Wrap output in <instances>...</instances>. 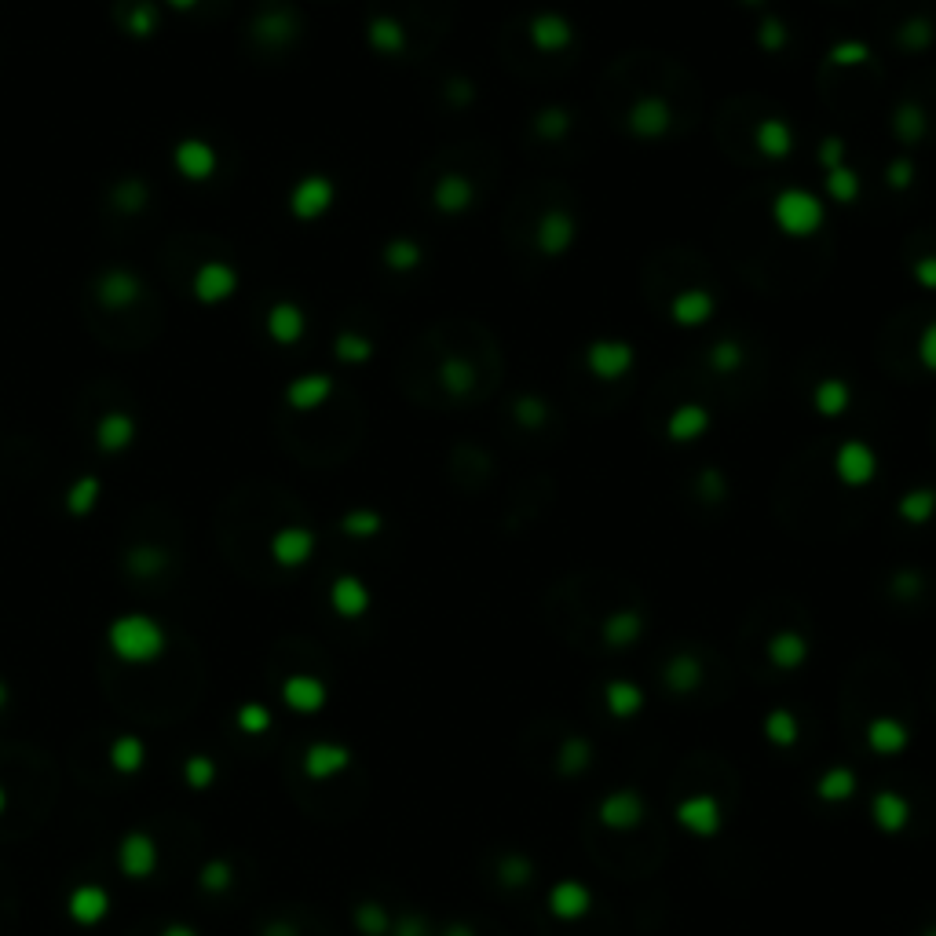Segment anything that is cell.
I'll return each mask as SVG.
<instances>
[{
  "label": "cell",
  "instance_id": "6da1fadb",
  "mask_svg": "<svg viewBox=\"0 0 936 936\" xmlns=\"http://www.w3.org/2000/svg\"><path fill=\"white\" fill-rule=\"evenodd\" d=\"M107 648L114 651V659L128 662V666H147V662H158L161 655H165L169 637H165V629H161L158 618L128 611V615L110 622Z\"/></svg>",
  "mask_w": 936,
  "mask_h": 936
},
{
  "label": "cell",
  "instance_id": "7a4b0ae2",
  "mask_svg": "<svg viewBox=\"0 0 936 936\" xmlns=\"http://www.w3.org/2000/svg\"><path fill=\"white\" fill-rule=\"evenodd\" d=\"M772 216H776V227L783 234H794V238H805V234L819 231L823 227V205L805 191H783L772 202Z\"/></svg>",
  "mask_w": 936,
  "mask_h": 936
},
{
  "label": "cell",
  "instance_id": "3957f363",
  "mask_svg": "<svg viewBox=\"0 0 936 936\" xmlns=\"http://www.w3.org/2000/svg\"><path fill=\"white\" fill-rule=\"evenodd\" d=\"M158 856V841L147 830H128L125 838L117 841V871L132 878V882H143V878L158 871Z\"/></svg>",
  "mask_w": 936,
  "mask_h": 936
},
{
  "label": "cell",
  "instance_id": "277c9868",
  "mask_svg": "<svg viewBox=\"0 0 936 936\" xmlns=\"http://www.w3.org/2000/svg\"><path fill=\"white\" fill-rule=\"evenodd\" d=\"M702 666H699V655H692V651H681V655H673L666 666H662V681H666V692L677 695V699H706V677H702Z\"/></svg>",
  "mask_w": 936,
  "mask_h": 936
},
{
  "label": "cell",
  "instance_id": "5b68a950",
  "mask_svg": "<svg viewBox=\"0 0 936 936\" xmlns=\"http://www.w3.org/2000/svg\"><path fill=\"white\" fill-rule=\"evenodd\" d=\"M300 768H304L308 779L322 783V779H333V776H341V772H348L351 750L341 743H311L308 750H304V757H300Z\"/></svg>",
  "mask_w": 936,
  "mask_h": 936
},
{
  "label": "cell",
  "instance_id": "8992f818",
  "mask_svg": "<svg viewBox=\"0 0 936 936\" xmlns=\"http://www.w3.org/2000/svg\"><path fill=\"white\" fill-rule=\"evenodd\" d=\"M66 915L74 918L77 926H99L110 915V893L103 885H77L70 900H66Z\"/></svg>",
  "mask_w": 936,
  "mask_h": 936
},
{
  "label": "cell",
  "instance_id": "52a82bcc",
  "mask_svg": "<svg viewBox=\"0 0 936 936\" xmlns=\"http://www.w3.org/2000/svg\"><path fill=\"white\" fill-rule=\"evenodd\" d=\"M326 699H330V692H326V684H322L319 677H308V673H293L289 681H282V702H286L289 710H297V713H319L322 706H326Z\"/></svg>",
  "mask_w": 936,
  "mask_h": 936
},
{
  "label": "cell",
  "instance_id": "ba28073f",
  "mask_svg": "<svg viewBox=\"0 0 936 936\" xmlns=\"http://www.w3.org/2000/svg\"><path fill=\"white\" fill-rule=\"evenodd\" d=\"M834 468H838V476L845 479L849 487H863V483H871L878 461H874V450L867 447V443H860V439H849V443L838 450Z\"/></svg>",
  "mask_w": 936,
  "mask_h": 936
},
{
  "label": "cell",
  "instance_id": "9c48e42d",
  "mask_svg": "<svg viewBox=\"0 0 936 936\" xmlns=\"http://www.w3.org/2000/svg\"><path fill=\"white\" fill-rule=\"evenodd\" d=\"M311 553H315V534L304 531V527H282V531L271 538V556H275V564H282V567L308 564Z\"/></svg>",
  "mask_w": 936,
  "mask_h": 936
},
{
  "label": "cell",
  "instance_id": "30bf717a",
  "mask_svg": "<svg viewBox=\"0 0 936 936\" xmlns=\"http://www.w3.org/2000/svg\"><path fill=\"white\" fill-rule=\"evenodd\" d=\"M330 202H333V183L322 180V176H308V180L297 183V191L289 198V209H293V216H300V220H315V216H322L330 209Z\"/></svg>",
  "mask_w": 936,
  "mask_h": 936
},
{
  "label": "cell",
  "instance_id": "8fae6325",
  "mask_svg": "<svg viewBox=\"0 0 936 936\" xmlns=\"http://www.w3.org/2000/svg\"><path fill=\"white\" fill-rule=\"evenodd\" d=\"M629 362H633V351H629V344L622 341H596L589 344V370L596 373V377H622V373L629 370Z\"/></svg>",
  "mask_w": 936,
  "mask_h": 936
},
{
  "label": "cell",
  "instance_id": "7c38bea8",
  "mask_svg": "<svg viewBox=\"0 0 936 936\" xmlns=\"http://www.w3.org/2000/svg\"><path fill=\"white\" fill-rule=\"evenodd\" d=\"M234 289H238V278L227 264H205L194 278V293H198L202 304H220V300L231 297Z\"/></svg>",
  "mask_w": 936,
  "mask_h": 936
},
{
  "label": "cell",
  "instance_id": "4fadbf2b",
  "mask_svg": "<svg viewBox=\"0 0 936 936\" xmlns=\"http://www.w3.org/2000/svg\"><path fill=\"white\" fill-rule=\"evenodd\" d=\"M176 169L187 176V180H205L216 172V150L202 139H187L176 147Z\"/></svg>",
  "mask_w": 936,
  "mask_h": 936
},
{
  "label": "cell",
  "instance_id": "5bb4252c",
  "mask_svg": "<svg viewBox=\"0 0 936 936\" xmlns=\"http://www.w3.org/2000/svg\"><path fill=\"white\" fill-rule=\"evenodd\" d=\"M110 765L121 776H136L139 768L147 765V743L139 735H117L110 743Z\"/></svg>",
  "mask_w": 936,
  "mask_h": 936
},
{
  "label": "cell",
  "instance_id": "9a60e30c",
  "mask_svg": "<svg viewBox=\"0 0 936 936\" xmlns=\"http://www.w3.org/2000/svg\"><path fill=\"white\" fill-rule=\"evenodd\" d=\"M330 600H333V607H337L344 618H359L362 611L370 607V593H366V585H362L359 578H351V575H344V578H337V582H333Z\"/></svg>",
  "mask_w": 936,
  "mask_h": 936
},
{
  "label": "cell",
  "instance_id": "2e32d148",
  "mask_svg": "<svg viewBox=\"0 0 936 936\" xmlns=\"http://www.w3.org/2000/svg\"><path fill=\"white\" fill-rule=\"evenodd\" d=\"M333 392L330 377H300V381L289 384V406H297V410H311V406L326 403Z\"/></svg>",
  "mask_w": 936,
  "mask_h": 936
},
{
  "label": "cell",
  "instance_id": "e0dca14e",
  "mask_svg": "<svg viewBox=\"0 0 936 936\" xmlns=\"http://www.w3.org/2000/svg\"><path fill=\"white\" fill-rule=\"evenodd\" d=\"M267 330H271V337H275L278 344H293V341H300V333H304V315H300V308H293V304H278V308L267 315Z\"/></svg>",
  "mask_w": 936,
  "mask_h": 936
},
{
  "label": "cell",
  "instance_id": "ac0fdd59",
  "mask_svg": "<svg viewBox=\"0 0 936 936\" xmlns=\"http://www.w3.org/2000/svg\"><path fill=\"white\" fill-rule=\"evenodd\" d=\"M633 128L640 136H662L670 128V110L666 103H655V99H644L637 110H633Z\"/></svg>",
  "mask_w": 936,
  "mask_h": 936
},
{
  "label": "cell",
  "instance_id": "d6986e66",
  "mask_svg": "<svg viewBox=\"0 0 936 936\" xmlns=\"http://www.w3.org/2000/svg\"><path fill=\"white\" fill-rule=\"evenodd\" d=\"M132 436H136V425H132V417H125V414H110V417H103V425H99V443H103V450H125L128 443H132Z\"/></svg>",
  "mask_w": 936,
  "mask_h": 936
},
{
  "label": "cell",
  "instance_id": "ffe728a7",
  "mask_svg": "<svg viewBox=\"0 0 936 936\" xmlns=\"http://www.w3.org/2000/svg\"><path fill=\"white\" fill-rule=\"evenodd\" d=\"M757 147L765 150L768 158H787L790 147H794V136H790V128L783 125V121H765L761 125V132H757Z\"/></svg>",
  "mask_w": 936,
  "mask_h": 936
},
{
  "label": "cell",
  "instance_id": "44dd1931",
  "mask_svg": "<svg viewBox=\"0 0 936 936\" xmlns=\"http://www.w3.org/2000/svg\"><path fill=\"white\" fill-rule=\"evenodd\" d=\"M139 293V282L132 275H125V271H114V275L103 278V286H99V297L107 300L110 308H125L128 300H136Z\"/></svg>",
  "mask_w": 936,
  "mask_h": 936
},
{
  "label": "cell",
  "instance_id": "7402d4cb",
  "mask_svg": "<svg viewBox=\"0 0 936 936\" xmlns=\"http://www.w3.org/2000/svg\"><path fill=\"white\" fill-rule=\"evenodd\" d=\"M198 885H202L205 893H227L234 885V867L231 860H224V856H216V860H205L202 871H198Z\"/></svg>",
  "mask_w": 936,
  "mask_h": 936
},
{
  "label": "cell",
  "instance_id": "603a6c76",
  "mask_svg": "<svg viewBox=\"0 0 936 936\" xmlns=\"http://www.w3.org/2000/svg\"><path fill=\"white\" fill-rule=\"evenodd\" d=\"M531 30H534V41L542 44V48H564V44L571 41V26H567V19H560V15H538Z\"/></svg>",
  "mask_w": 936,
  "mask_h": 936
},
{
  "label": "cell",
  "instance_id": "cb8c5ba5",
  "mask_svg": "<svg viewBox=\"0 0 936 936\" xmlns=\"http://www.w3.org/2000/svg\"><path fill=\"white\" fill-rule=\"evenodd\" d=\"M571 234H575V227H571V220L560 213L545 216L542 220V231H538V238H542L545 253H564L567 245H571Z\"/></svg>",
  "mask_w": 936,
  "mask_h": 936
},
{
  "label": "cell",
  "instance_id": "d4e9b609",
  "mask_svg": "<svg viewBox=\"0 0 936 936\" xmlns=\"http://www.w3.org/2000/svg\"><path fill=\"white\" fill-rule=\"evenodd\" d=\"M234 724L245 735H264L271 728V710H267L264 702H242L238 713H234Z\"/></svg>",
  "mask_w": 936,
  "mask_h": 936
},
{
  "label": "cell",
  "instance_id": "484cf974",
  "mask_svg": "<svg viewBox=\"0 0 936 936\" xmlns=\"http://www.w3.org/2000/svg\"><path fill=\"white\" fill-rule=\"evenodd\" d=\"M468 202H472V191H468L465 180H458V176H447V180L439 183L436 205L443 209V213H461Z\"/></svg>",
  "mask_w": 936,
  "mask_h": 936
},
{
  "label": "cell",
  "instance_id": "4316f807",
  "mask_svg": "<svg viewBox=\"0 0 936 936\" xmlns=\"http://www.w3.org/2000/svg\"><path fill=\"white\" fill-rule=\"evenodd\" d=\"M710 297L706 293H681L677 304H673V315L677 322H688V326H699V322L710 319Z\"/></svg>",
  "mask_w": 936,
  "mask_h": 936
},
{
  "label": "cell",
  "instance_id": "83f0119b",
  "mask_svg": "<svg viewBox=\"0 0 936 936\" xmlns=\"http://www.w3.org/2000/svg\"><path fill=\"white\" fill-rule=\"evenodd\" d=\"M183 779L191 790H209L216 783V761L205 754H194L183 761Z\"/></svg>",
  "mask_w": 936,
  "mask_h": 936
},
{
  "label": "cell",
  "instance_id": "f1b7e54d",
  "mask_svg": "<svg viewBox=\"0 0 936 936\" xmlns=\"http://www.w3.org/2000/svg\"><path fill=\"white\" fill-rule=\"evenodd\" d=\"M702 428H706V414H702L699 406H681L670 421V436L673 439H692V436H699Z\"/></svg>",
  "mask_w": 936,
  "mask_h": 936
},
{
  "label": "cell",
  "instance_id": "f546056e",
  "mask_svg": "<svg viewBox=\"0 0 936 936\" xmlns=\"http://www.w3.org/2000/svg\"><path fill=\"white\" fill-rule=\"evenodd\" d=\"M816 406L823 410V414H841L845 406H849V388L841 381H823L816 388Z\"/></svg>",
  "mask_w": 936,
  "mask_h": 936
},
{
  "label": "cell",
  "instance_id": "4dcf8cb0",
  "mask_svg": "<svg viewBox=\"0 0 936 936\" xmlns=\"http://www.w3.org/2000/svg\"><path fill=\"white\" fill-rule=\"evenodd\" d=\"M933 505H936L933 490H911V494L900 501V512H904L907 520L922 523V520H929V516H933Z\"/></svg>",
  "mask_w": 936,
  "mask_h": 936
},
{
  "label": "cell",
  "instance_id": "1f68e13d",
  "mask_svg": "<svg viewBox=\"0 0 936 936\" xmlns=\"http://www.w3.org/2000/svg\"><path fill=\"white\" fill-rule=\"evenodd\" d=\"M96 498H99V483H96L92 476H88V479H77V487L70 490V498H66V505H70V512H74V516H85V512H92Z\"/></svg>",
  "mask_w": 936,
  "mask_h": 936
},
{
  "label": "cell",
  "instance_id": "d6a6232c",
  "mask_svg": "<svg viewBox=\"0 0 936 936\" xmlns=\"http://www.w3.org/2000/svg\"><path fill=\"white\" fill-rule=\"evenodd\" d=\"M355 922H359V929L366 936H384V933H388V915H384L377 904L355 907Z\"/></svg>",
  "mask_w": 936,
  "mask_h": 936
},
{
  "label": "cell",
  "instance_id": "836d02e7",
  "mask_svg": "<svg viewBox=\"0 0 936 936\" xmlns=\"http://www.w3.org/2000/svg\"><path fill=\"white\" fill-rule=\"evenodd\" d=\"M830 194L838 198V202H852L856 198V176H852L845 165H838V169H830V180H827Z\"/></svg>",
  "mask_w": 936,
  "mask_h": 936
},
{
  "label": "cell",
  "instance_id": "e575fe53",
  "mask_svg": "<svg viewBox=\"0 0 936 936\" xmlns=\"http://www.w3.org/2000/svg\"><path fill=\"white\" fill-rule=\"evenodd\" d=\"M161 567H165V556L158 549H136L128 556V571H136V575H158Z\"/></svg>",
  "mask_w": 936,
  "mask_h": 936
},
{
  "label": "cell",
  "instance_id": "d590c367",
  "mask_svg": "<svg viewBox=\"0 0 936 936\" xmlns=\"http://www.w3.org/2000/svg\"><path fill=\"white\" fill-rule=\"evenodd\" d=\"M373 41H377V48H384V52H399V48H403V33L395 30L388 19H381V22H373Z\"/></svg>",
  "mask_w": 936,
  "mask_h": 936
},
{
  "label": "cell",
  "instance_id": "8d00e7d4",
  "mask_svg": "<svg viewBox=\"0 0 936 936\" xmlns=\"http://www.w3.org/2000/svg\"><path fill=\"white\" fill-rule=\"evenodd\" d=\"M344 531L348 534H373V531H381V520L373 516V512H351L348 520H344Z\"/></svg>",
  "mask_w": 936,
  "mask_h": 936
},
{
  "label": "cell",
  "instance_id": "74e56055",
  "mask_svg": "<svg viewBox=\"0 0 936 936\" xmlns=\"http://www.w3.org/2000/svg\"><path fill=\"white\" fill-rule=\"evenodd\" d=\"M417 256H421V253H417L414 245H406V242H399V245H392V249H388V260H392L395 267L417 264Z\"/></svg>",
  "mask_w": 936,
  "mask_h": 936
},
{
  "label": "cell",
  "instance_id": "f35d334b",
  "mask_svg": "<svg viewBox=\"0 0 936 936\" xmlns=\"http://www.w3.org/2000/svg\"><path fill=\"white\" fill-rule=\"evenodd\" d=\"M260 936H300V929L293 926V922H286V918H275V922H267V926L260 929Z\"/></svg>",
  "mask_w": 936,
  "mask_h": 936
},
{
  "label": "cell",
  "instance_id": "ab89813d",
  "mask_svg": "<svg viewBox=\"0 0 936 936\" xmlns=\"http://www.w3.org/2000/svg\"><path fill=\"white\" fill-rule=\"evenodd\" d=\"M341 355L344 359H366V355H370V344L355 341V337H341Z\"/></svg>",
  "mask_w": 936,
  "mask_h": 936
},
{
  "label": "cell",
  "instance_id": "60d3db41",
  "mask_svg": "<svg viewBox=\"0 0 936 936\" xmlns=\"http://www.w3.org/2000/svg\"><path fill=\"white\" fill-rule=\"evenodd\" d=\"M713 362H724L721 370H735V362H739V348H735V344H721V348L713 351Z\"/></svg>",
  "mask_w": 936,
  "mask_h": 936
},
{
  "label": "cell",
  "instance_id": "b9f144b4",
  "mask_svg": "<svg viewBox=\"0 0 936 936\" xmlns=\"http://www.w3.org/2000/svg\"><path fill=\"white\" fill-rule=\"evenodd\" d=\"M918 351H922V359H926L929 366L936 370V322L926 330V337H922V348H918Z\"/></svg>",
  "mask_w": 936,
  "mask_h": 936
},
{
  "label": "cell",
  "instance_id": "7bdbcfd3",
  "mask_svg": "<svg viewBox=\"0 0 936 936\" xmlns=\"http://www.w3.org/2000/svg\"><path fill=\"white\" fill-rule=\"evenodd\" d=\"M765 48H783V30H779V22H772V19L765 22Z\"/></svg>",
  "mask_w": 936,
  "mask_h": 936
},
{
  "label": "cell",
  "instance_id": "ee69618b",
  "mask_svg": "<svg viewBox=\"0 0 936 936\" xmlns=\"http://www.w3.org/2000/svg\"><path fill=\"white\" fill-rule=\"evenodd\" d=\"M918 282H922V286H936V260L918 264Z\"/></svg>",
  "mask_w": 936,
  "mask_h": 936
},
{
  "label": "cell",
  "instance_id": "f6af8a7d",
  "mask_svg": "<svg viewBox=\"0 0 936 936\" xmlns=\"http://www.w3.org/2000/svg\"><path fill=\"white\" fill-rule=\"evenodd\" d=\"M158 936H198V929H191L187 922H172V926H165Z\"/></svg>",
  "mask_w": 936,
  "mask_h": 936
},
{
  "label": "cell",
  "instance_id": "bcb514c9",
  "mask_svg": "<svg viewBox=\"0 0 936 936\" xmlns=\"http://www.w3.org/2000/svg\"><path fill=\"white\" fill-rule=\"evenodd\" d=\"M907 176H911V165H907V161H900V169H896V172L889 169V180H893V183H907Z\"/></svg>",
  "mask_w": 936,
  "mask_h": 936
},
{
  "label": "cell",
  "instance_id": "7dc6e473",
  "mask_svg": "<svg viewBox=\"0 0 936 936\" xmlns=\"http://www.w3.org/2000/svg\"><path fill=\"white\" fill-rule=\"evenodd\" d=\"M834 59H841V63H845V59H867V52H863V48H841Z\"/></svg>",
  "mask_w": 936,
  "mask_h": 936
},
{
  "label": "cell",
  "instance_id": "c3c4849f",
  "mask_svg": "<svg viewBox=\"0 0 936 936\" xmlns=\"http://www.w3.org/2000/svg\"><path fill=\"white\" fill-rule=\"evenodd\" d=\"M8 702H11V692H8V684L0 681V710H4V706H8Z\"/></svg>",
  "mask_w": 936,
  "mask_h": 936
},
{
  "label": "cell",
  "instance_id": "681fc988",
  "mask_svg": "<svg viewBox=\"0 0 936 936\" xmlns=\"http://www.w3.org/2000/svg\"><path fill=\"white\" fill-rule=\"evenodd\" d=\"M8 809V790H4V783H0V812Z\"/></svg>",
  "mask_w": 936,
  "mask_h": 936
},
{
  "label": "cell",
  "instance_id": "f907efd6",
  "mask_svg": "<svg viewBox=\"0 0 936 936\" xmlns=\"http://www.w3.org/2000/svg\"><path fill=\"white\" fill-rule=\"evenodd\" d=\"M172 4H176V8H191L194 0H172Z\"/></svg>",
  "mask_w": 936,
  "mask_h": 936
}]
</instances>
